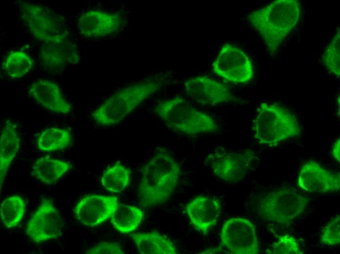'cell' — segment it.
Returning a JSON list of instances; mask_svg holds the SVG:
<instances>
[{
	"mask_svg": "<svg viewBox=\"0 0 340 254\" xmlns=\"http://www.w3.org/2000/svg\"><path fill=\"white\" fill-rule=\"evenodd\" d=\"M180 171L172 155L165 150L156 152L142 169L138 192L141 206L149 208L168 201L178 184Z\"/></svg>",
	"mask_w": 340,
	"mask_h": 254,
	"instance_id": "cell-1",
	"label": "cell"
},
{
	"mask_svg": "<svg viewBox=\"0 0 340 254\" xmlns=\"http://www.w3.org/2000/svg\"><path fill=\"white\" fill-rule=\"evenodd\" d=\"M300 10L298 0H276L252 12L248 18L273 55L298 24Z\"/></svg>",
	"mask_w": 340,
	"mask_h": 254,
	"instance_id": "cell-2",
	"label": "cell"
},
{
	"mask_svg": "<svg viewBox=\"0 0 340 254\" xmlns=\"http://www.w3.org/2000/svg\"><path fill=\"white\" fill-rule=\"evenodd\" d=\"M164 81L162 76L155 75L120 89L93 111L91 115L93 120L104 127L119 124L146 99L158 92Z\"/></svg>",
	"mask_w": 340,
	"mask_h": 254,
	"instance_id": "cell-3",
	"label": "cell"
},
{
	"mask_svg": "<svg viewBox=\"0 0 340 254\" xmlns=\"http://www.w3.org/2000/svg\"><path fill=\"white\" fill-rule=\"evenodd\" d=\"M155 112L167 127L182 134L196 136L219 131L212 116L194 108L180 96L160 101Z\"/></svg>",
	"mask_w": 340,
	"mask_h": 254,
	"instance_id": "cell-4",
	"label": "cell"
},
{
	"mask_svg": "<svg viewBox=\"0 0 340 254\" xmlns=\"http://www.w3.org/2000/svg\"><path fill=\"white\" fill-rule=\"evenodd\" d=\"M253 130L260 144L271 146L298 136L301 131L297 119L288 109L267 102L261 103L257 108Z\"/></svg>",
	"mask_w": 340,
	"mask_h": 254,
	"instance_id": "cell-5",
	"label": "cell"
},
{
	"mask_svg": "<svg viewBox=\"0 0 340 254\" xmlns=\"http://www.w3.org/2000/svg\"><path fill=\"white\" fill-rule=\"evenodd\" d=\"M21 19L32 35L43 43L69 41V31L64 18L41 4L19 1Z\"/></svg>",
	"mask_w": 340,
	"mask_h": 254,
	"instance_id": "cell-6",
	"label": "cell"
},
{
	"mask_svg": "<svg viewBox=\"0 0 340 254\" xmlns=\"http://www.w3.org/2000/svg\"><path fill=\"white\" fill-rule=\"evenodd\" d=\"M309 199L296 189L281 187L269 192L258 203V213L263 219L287 225L305 211Z\"/></svg>",
	"mask_w": 340,
	"mask_h": 254,
	"instance_id": "cell-7",
	"label": "cell"
},
{
	"mask_svg": "<svg viewBox=\"0 0 340 254\" xmlns=\"http://www.w3.org/2000/svg\"><path fill=\"white\" fill-rule=\"evenodd\" d=\"M255 158V153L250 149L227 151L218 147L206 157L205 164L216 177L236 183L248 173Z\"/></svg>",
	"mask_w": 340,
	"mask_h": 254,
	"instance_id": "cell-8",
	"label": "cell"
},
{
	"mask_svg": "<svg viewBox=\"0 0 340 254\" xmlns=\"http://www.w3.org/2000/svg\"><path fill=\"white\" fill-rule=\"evenodd\" d=\"M213 72L231 83L245 84L254 75L251 60L241 48L227 43L220 48L212 65Z\"/></svg>",
	"mask_w": 340,
	"mask_h": 254,
	"instance_id": "cell-9",
	"label": "cell"
},
{
	"mask_svg": "<svg viewBox=\"0 0 340 254\" xmlns=\"http://www.w3.org/2000/svg\"><path fill=\"white\" fill-rule=\"evenodd\" d=\"M221 243L234 254H257L259 242L255 227L249 220L233 217L224 223L220 234Z\"/></svg>",
	"mask_w": 340,
	"mask_h": 254,
	"instance_id": "cell-10",
	"label": "cell"
},
{
	"mask_svg": "<svg viewBox=\"0 0 340 254\" xmlns=\"http://www.w3.org/2000/svg\"><path fill=\"white\" fill-rule=\"evenodd\" d=\"M63 220L52 202L42 199L29 219L26 233L36 244H41L58 237L62 232Z\"/></svg>",
	"mask_w": 340,
	"mask_h": 254,
	"instance_id": "cell-11",
	"label": "cell"
},
{
	"mask_svg": "<svg viewBox=\"0 0 340 254\" xmlns=\"http://www.w3.org/2000/svg\"><path fill=\"white\" fill-rule=\"evenodd\" d=\"M125 22V18L120 11L90 10L79 17L77 26L82 36L98 39L117 34Z\"/></svg>",
	"mask_w": 340,
	"mask_h": 254,
	"instance_id": "cell-12",
	"label": "cell"
},
{
	"mask_svg": "<svg viewBox=\"0 0 340 254\" xmlns=\"http://www.w3.org/2000/svg\"><path fill=\"white\" fill-rule=\"evenodd\" d=\"M119 206L115 196L90 195L77 202L73 212L79 222L88 227H95L111 219Z\"/></svg>",
	"mask_w": 340,
	"mask_h": 254,
	"instance_id": "cell-13",
	"label": "cell"
},
{
	"mask_svg": "<svg viewBox=\"0 0 340 254\" xmlns=\"http://www.w3.org/2000/svg\"><path fill=\"white\" fill-rule=\"evenodd\" d=\"M184 86L187 94L202 105L214 106L235 100L225 85L208 76L190 78L184 82Z\"/></svg>",
	"mask_w": 340,
	"mask_h": 254,
	"instance_id": "cell-14",
	"label": "cell"
},
{
	"mask_svg": "<svg viewBox=\"0 0 340 254\" xmlns=\"http://www.w3.org/2000/svg\"><path fill=\"white\" fill-rule=\"evenodd\" d=\"M299 189L311 193L337 191L340 188V173L329 171L314 160L305 163L298 177Z\"/></svg>",
	"mask_w": 340,
	"mask_h": 254,
	"instance_id": "cell-15",
	"label": "cell"
},
{
	"mask_svg": "<svg viewBox=\"0 0 340 254\" xmlns=\"http://www.w3.org/2000/svg\"><path fill=\"white\" fill-rule=\"evenodd\" d=\"M186 211L194 228L206 234L216 224L221 213V205L216 198L199 195L187 203Z\"/></svg>",
	"mask_w": 340,
	"mask_h": 254,
	"instance_id": "cell-16",
	"label": "cell"
},
{
	"mask_svg": "<svg viewBox=\"0 0 340 254\" xmlns=\"http://www.w3.org/2000/svg\"><path fill=\"white\" fill-rule=\"evenodd\" d=\"M38 57L42 66L51 72L62 71L80 60L77 47L70 40L42 43Z\"/></svg>",
	"mask_w": 340,
	"mask_h": 254,
	"instance_id": "cell-17",
	"label": "cell"
},
{
	"mask_svg": "<svg viewBox=\"0 0 340 254\" xmlns=\"http://www.w3.org/2000/svg\"><path fill=\"white\" fill-rule=\"evenodd\" d=\"M28 93L38 105L50 111L67 114L71 110V105L59 85L48 79H40L33 82Z\"/></svg>",
	"mask_w": 340,
	"mask_h": 254,
	"instance_id": "cell-18",
	"label": "cell"
},
{
	"mask_svg": "<svg viewBox=\"0 0 340 254\" xmlns=\"http://www.w3.org/2000/svg\"><path fill=\"white\" fill-rule=\"evenodd\" d=\"M20 138L16 124L8 120L0 131V190L13 160L20 148Z\"/></svg>",
	"mask_w": 340,
	"mask_h": 254,
	"instance_id": "cell-19",
	"label": "cell"
},
{
	"mask_svg": "<svg viewBox=\"0 0 340 254\" xmlns=\"http://www.w3.org/2000/svg\"><path fill=\"white\" fill-rule=\"evenodd\" d=\"M141 254H176V247L167 236L156 232L130 233Z\"/></svg>",
	"mask_w": 340,
	"mask_h": 254,
	"instance_id": "cell-20",
	"label": "cell"
},
{
	"mask_svg": "<svg viewBox=\"0 0 340 254\" xmlns=\"http://www.w3.org/2000/svg\"><path fill=\"white\" fill-rule=\"evenodd\" d=\"M71 166L68 163L44 156L38 158L31 168V175L41 182L48 185L57 182Z\"/></svg>",
	"mask_w": 340,
	"mask_h": 254,
	"instance_id": "cell-21",
	"label": "cell"
},
{
	"mask_svg": "<svg viewBox=\"0 0 340 254\" xmlns=\"http://www.w3.org/2000/svg\"><path fill=\"white\" fill-rule=\"evenodd\" d=\"M143 217L144 213L139 208L121 204L110 219L113 227L119 232L127 234L137 228Z\"/></svg>",
	"mask_w": 340,
	"mask_h": 254,
	"instance_id": "cell-22",
	"label": "cell"
},
{
	"mask_svg": "<svg viewBox=\"0 0 340 254\" xmlns=\"http://www.w3.org/2000/svg\"><path fill=\"white\" fill-rule=\"evenodd\" d=\"M71 142L70 132L66 129L50 127L42 131L37 138L38 148L45 152L63 150Z\"/></svg>",
	"mask_w": 340,
	"mask_h": 254,
	"instance_id": "cell-23",
	"label": "cell"
},
{
	"mask_svg": "<svg viewBox=\"0 0 340 254\" xmlns=\"http://www.w3.org/2000/svg\"><path fill=\"white\" fill-rule=\"evenodd\" d=\"M129 181V170L120 162H117L106 169L101 179L104 188L108 192L113 193L123 191L128 186Z\"/></svg>",
	"mask_w": 340,
	"mask_h": 254,
	"instance_id": "cell-24",
	"label": "cell"
},
{
	"mask_svg": "<svg viewBox=\"0 0 340 254\" xmlns=\"http://www.w3.org/2000/svg\"><path fill=\"white\" fill-rule=\"evenodd\" d=\"M33 61L26 53L21 50L9 53L4 60L2 68L12 79L21 78L32 69Z\"/></svg>",
	"mask_w": 340,
	"mask_h": 254,
	"instance_id": "cell-25",
	"label": "cell"
},
{
	"mask_svg": "<svg viewBox=\"0 0 340 254\" xmlns=\"http://www.w3.org/2000/svg\"><path fill=\"white\" fill-rule=\"evenodd\" d=\"M25 211L24 200L20 196L14 195L5 199L0 205L2 222L6 228L16 226L23 217Z\"/></svg>",
	"mask_w": 340,
	"mask_h": 254,
	"instance_id": "cell-26",
	"label": "cell"
},
{
	"mask_svg": "<svg viewBox=\"0 0 340 254\" xmlns=\"http://www.w3.org/2000/svg\"><path fill=\"white\" fill-rule=\"evenodd\" d=\"M340 32L338 28L328 44L322 57L323 63L331 73L339 77L340 74Z\"/></svg>",
	"mask_w": 340,
	"mask_h": 254,
	"instance_id": "cell-27",
	"label": "cell"
},
{
	"mask_svg": "<svg viewBox=\"0 0 340 254\" xmlns=\"http://www.w3.org/2000/svg\"><path fill=\"white\" fill-rule=\"evenodd\" d=\"M265 253L273 254H302L296 239L288 234L279 236L277 241L273 243L271 249L265 250Z\"/></svg>",
	"mask_w": 340,
	"mask_h": 254,
	"instance_id": "cell-28",
	"label": "cell"
},
{
	"mask_svg": "<svg viewBox=\"0 0 340 254\" xmlns=\"http://www.w3.org/2000/svg\"><path fill=\"white\" fill-rule=\"evenodd\" d=\"M340 216L336 215L324 227L320 236V242L327 246H335L340 242Z\"/></svg>",
	"mask_w": 340,
	"mask_h": 254,
	"instance_id": "cell-29",
	"label": "cell"
},
{
	"mask_svg": "<svg viewBox=\"0 0 340 254\" xmlns=\"http://www.w3.org/2000/svg\"><path fill=\"white\" fill-rule=\"evenodd\" d=\"M85 253L86 254H124L125 253L119 243L102 241L87 249Z\"/></svg>",
	"mask_w": 340,
	"mask_h": 254,
	"instance_id": "cell-30",
	"label": "cell"
},
{
	"mask_svg": "<svg viewBox=\"0 0 340 254\" xmlns=\"http://www.w3.org/2000/svg\"><path fill=\"white\" fill-rule=\"evenodd\" d=\"M332 154L335 160L340 161V140L338 139L333 144L332 148Z\"/></svg>",
	"mask_w": 340,
	"mask_h": 254,
	"instance_id": "cell-31",
	"label": "cell"
},
{
	"mask_svg": "<svg viewBox=\"0 0 340 254\" xmlns=\"http://www.w3.org/2000/svg\"><path fill=\"white\" fill-rule=\"evenodd\" d=\"M222 252L223 253H225V251H224L223 250L219 248H210L208 250H206L203 253H201L200 254H221Z\"/></svg>",
	"mask_w": 340,
	"mask_h": 254,
	"instance_id": "cell-32",
	"label": "cell"
},
{
	"mask_svg": "<svg viewBox=\"0 0 340 254\" xmlns=\"http://www.w3.org/2000/svg\"><path fill=\"white\" fill-rule=\"evenodd\" d=\"M337 112H339V114H340V96L339 95L338 96L337 99Z\"/></svg>",
	"mask_w": 340,
	"mask_h": 254,
	"instance_id": "cell-33",
	"label": "cell"
}]
</instances>
